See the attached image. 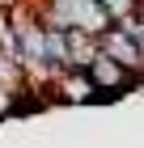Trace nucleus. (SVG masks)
<instances>
[{
	"label": "nucleus",
	"mask_w": 144,
	"mask_h": 148,
	"mask_svg": "<svg viewBox=\"0 0 144 148\" xmlns=\"http://www.w3.org/2000/svg\"><path fill=\"white\" fill-rule=\"evenodd\" d=\"M98 4L110 13V21H132L136 13H140V4H144V0H98Z\"/></svg>",
	"instance_id": "nucleus-1"
}]
</instances>
